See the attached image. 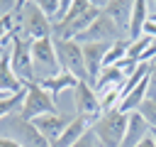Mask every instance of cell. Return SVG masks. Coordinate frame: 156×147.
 <instances>
[{
  "mask_svg": "<svg viewBox=\"0 0 156 147\" xmlns=\"http://www.w3.org/2000/svg\"><path fill=\"white\" fill-rule=\"evenodd\" d=\"M102 12V5L98 2H90V0H71V7L66 12V17L51 27V37L54 39H76L80 32H85L95 20L98 15Z\"/></svg>",
  "mask_w": 156,
  "mask_h": 147,
  "instance_id": "cell-1",
  "label": "cell"
},
{
  "mask_svg": "<svg viewBox=\"0 0 156 147\" xmlns=\"http://www.w3.org/2000/svg\"><path fill=\"white\" fill-rule=\"evenodd\" d=\"M127 123H129L127 113H119V110L102 113V118H98L93 123V132H95L100 147H119L124 140V132H127Z\"/></svg>",
  "mask_w": 156,
  "mask_h": 147,
  "instance_id": "cell-2",
  "label": "cell"
},
{
  "mask_svg": "<svg viewBox=\"0 0 156 147\" xmlns=\"http://www.w3.org/2000/svg\"><path fill=\"white\" fill-rule=\"evenodd\" d=\"M12 42V49H10V56H12V71L20 81L29 83V81H37V74H34V61H32V42L27 34H22V29L12 32L10 37Z\"/></svg>",
  "mask_w": 156,
  "mask_h": 147,
  "instance_id": "cell-3",
  "label": "cell"
},
{
  "mask_svg": "<svg viewBox=\"0 0 156 147\" xmlns=\"http://www.w3.org/2000/svg\"><path fill=\"white\" fill-rule=\"evenodd\" d=\"M24 91H27V96H24V103H22V110H20V120L32 123V120H34V118H39V115L61 113V110L56 108L54 98H51L44 88H39L34 81L24 83Z\"/></svg>",
  "mask_w": 156,
  "mask_h": 147,
  "instance_id": "cell-4",
  "label": "cell"
},
{
  "mask_svg": "<svg viewBox=\"0 0 156 147\" xmlns=\"http://www.w3.org/2000/svg\"><path fill=\"white\" fill-rule=\"evenodd\" d=\"M54 49H56V59H58L63 71L73 74L78 81H88V71H85V61H83V47L78 42L54 39Z\"/></svg>",
  "mask_w": 156,
  "mask_h": 147,
  "instance_id": "cell-5",
  "label": "cell"
},
{
  "mask_svg": "<svg viewBox=\"0 0 156 147\" xmlns=\"http://www.w3.org/2000/svg\"><path fill=\"white\" fill-rule=\"evenodd\" d=\"M20 29H22V34H27L29 39H44V37H51V22H49L46 15L39 10V2L27 0V2L22 5Z\"/></svg>",
  "mask_w": 156,
  "mask_h": 147,
  "instance_id": "cell-6",
  "label": "cell"
},
{
  "mask_svg": "<svg viewBox=\"0 0 156 147\" xmlns=\"http://www.w3.org/2000/svg\"><path fill=\"white\" fill-rule=\"evenodd\" d=\"M73 42H102V44H115V42H119V27L112 22V17L102 10L100 15H98V20L85 29V32H80Z\"/></svg>",
  "mask_w": 156,
  "mask_h": 147,
  "instance_id": "cell-7",
  "label": "cell"
},
{
  "mask_svg": "<svg viewBox=\"0 0 156 147\" xmlns=\"http://www.w3.org/2000/svg\"><path fill=\"white\" fill-rule=\"evenodd\" d=\"M73 103L80 118L88 120H98L100 115V98L95 96V88L88 81H78V86L73 88Z\"/></svg>",
  "mask_w": 156,
  "mask_h": 147,
  "instance_id": "cell-8",
  "label": "cell"
},
{
  "mask_svg": "<svg viewBox=\"0 0 156 147\" xmlns=\"http://www.w3.org/2000/svg\"><path fill=\"white\" fill-rule=\"evenodd\" d=\"M32 61H34V71L39 66H49V74H58L61 64L56 59V49H54V37H44V39H34L32 42Z\"/></svg>",
  "mask_w": 156,
  "mask_h": 147,
  "instance_id": "cell-9",
  "label": "cell"
},
{
  "mask_svg": "<svg viewBox=\"0 0 156 147\" xmlns=\"http://www.w3.org/2000/svg\"><path fill=\"white\" fill-rule=\"evenodd\" d=\"M83 47V61H85V71H88V83L95 86L100 71H102V61H105V54L110 49V44H102V42H85L80 44Z\"/></svg>",
  "mask_w": 156,
  "mask_h": 147,
  "instance_id": "cell-10",
  "label": "cell"
},
{
  "mask_svg": "<svg viewBox=\"0 0 156 147\" xmlns=\"http://www.w3.org/2000/svg\"><path fill=\"white\" fill-rule=\"evenodd\" d=\"M73 118H68V115H63V113H49V115H39V118H34L32 120V125L49 140V145L51 142H56L58 137H61V132L68 127V123H71Z\"/></svg>",
  "mask_w": 156,
  "mask_h": 147,
  "instance_id": "cell-11",
  "label": "cell"
},
{
  "mask_svg": "<svg viewBox=\"0 0 156 147\" xmlns=\"http://www.w3.org/2000/svg\"><path fill=\"white\" fill-rule=\"evenodd\" d=\"M34 83H37L39 88H44V91L54 98V96H58V93H63V91H68V88L73 91V88L78 86V78H76L73 74H68V71L61 69V71L54 74V76H39Z\"/></svg>",
  "mask_w": 156,
  "mask_h": 147,
  "instance_id": "cell-12",
  "label": "cell"
},
{
  "mask_svg": "<svg viewBox=\"0 0 156 147\" xmlns=\"http://www.w3.org/2000/svg\"><path fill=\"white\" fill-rule=\"evenodd\" d=\"M0 91L2 93H17L24 91V81H20L12 71V56L10 49H2L0 54Z\"/></svg>",
  "mask_w": 156,
  "mask_h": 147,
  "instance_id": "cell-13",
  "label": "cell"
},
{
  "mask_svg": "<svg viewBox=\"0 0 156 147\" xmlns=\"http://www.w3.org/2000/svg\"><path fill=\"white\" fill-rule=\"evenodd\" d=\"M93 120H88V118H80V115H76L71 123H68V127L61 132V137L56 140V142H51V147H73L85 132H88V125H90Z\"/></svg>",
  "mask_w": 156,
  "mask_h": 147,
  "instance_id": "cell-14",
  "label": "cell"
},
{
  "mask_svg": "<svg viewBox=\"0 0 156 147\" xmlns=\"http://www.w3.org/2000/svg\"><path fill=\"white\" fill-rule=\"evenodd\" d=\"M146 135H149V125H146V123H144V118L134 110V113H129L127 132H124V140H122V145H119V147H136Z\"/></svg>",
  "mask_w": 156,
  "mask_h": 147,
  "instance_id": "cell-15",
  "label": "cell"
},
{
  "mask_svg": "<svg viewBox=\"0 0 156 147\" xmlns=\"http://www.w3.org/2000/svg\"><path fill=\"white\" fill-rule=\"evenodd\" d=\"M149 20V7H146V0H134V7H132V17H129V39L136 42L139 37H144V24Z\"/></svg>",
  "mask_w": 156,
  "mask_h": 147,
  "instance_id": "cell-16",
  "label": "cell"
},
{
  "mask_svg": "<svg viewBox=\"0 0 156 147\" xmlns=\"http://www.w3.org/2000/svg\"><path fill=\"white\" fill-rule=\"evenodd\" d=\"M132 7H134V2H124V0H110V2H102V10L112 17V22H115L119 29H122V27L129 29Z\"/></svg>",
  "mask_w": 156,
  "mask_h": 147,
  "instance_id": "cell-17",
  "label": "cell"
},
{
  "mask_svg": "<svg viewBox=\"0 0 156 147\" xmlns=\"http://www.w3.org/2000/svg\"><path fill=\"white\" fill-rule=\"evenodd\" d=\"M12 123V127H20V135H22V140L27 142L24 147H51L49 145V140L32 125V123H27V120H20V118H12L10 120Z\"/></svg>",
  "mask_w": 156,
  "mask_h": 147,
  "instance_id": "cell-18",
  "label": "cell"
},
{
  "mask_svg": "<svg viewBox=\"0 0 156 147\" xmlns=\"http://www.w3.org/2000/svg\"><path fill=\"white\" fill-rule=\"evenodd\" d=\"M24 96L27 91H17V93H10L7 98L0 100V118H7L12 113H20L22 110V103H24Z\"/></svg>",
  "mask_w": 156,
  "mask_h": 147,
  "instance_id": "cell-19",
  "label": "cell"
},
{
  "mask_svg": "<svg viewBox=\"0 0 156 147\" xmlns=\"http://www.w3.org/2000/svg\"><path fill=\"white\" fill-rule=\"evenodd\" d=\"M151 42H154V37H149V34L139 37L136 42H129V47H127V59H129L132 64H139L141 54H144V51L151 47Z\"/></svg>",
  "mask_w": 156,
  "mask_h": 147,
  "instance_id": "cell-20",
  "label": "cell"
},
{
  "mask_svg": "<svg viewBox=\"0 0 156 147\" xmlns=\"http://www.w3.org/2000/svg\"><path fill=\"white\" fill-rule=\"evenodd\" d=\"M127 47H129V42H115V44H110V49H107V54H105V61H102V66H112V64H117V61H122V59H127Z\"/></svg>",
  "mask_w": 156,
  "mask_h": 147,
  "instance_id": "cell-21",
  "label": "cell"
},
{
  "mask_svg": "<svg viewBox=\"0 0 156 147\" xmlns=\"http://www.w3.org/2000/svg\"><path fill=\"white\" fill-rule=\"evenodd\" d=\"M136 113L144 118V123H146L149 127H156V96H146V98L141 100V105H139Z\"/></svg>",
  "mask_w": 156,
  "mask_h": 147,
  "instance_id": "cell-22",
  "label": "cell"
},
{
  "mask_svg": "<svg viewBox=\"0 0 156 147\" xmlns=\"http://www.w3.org/2000/svg\"><path fill=\"white\" fill-rule=\"evenodd\" d=\"M146 96H156V59L149 61V93Z\"/></svg>",
  "mask_w": 156,
  "mask_h": 147,
  "instance_id": "cell-23",
  "label": "cell"
},
{
  "mask_svg": "<svg viewBox=\"0 0 156 147\" xmlns=\"http://www.w3.org/2000/svg\"><path fill=\"white\" fill-rule=\"evenodd\" d=\"M93 140H95V132H93V130H88V132H85V135L73 145V147H93Z\"/></svg>",
  "mask_w": 156,
  "mask_h": 147,
  "instance_id": "cell-24",
  "label": "cell"
},
{
  "mask_svg": "<svg viewBox=\"0 0 156 147\" xmlns=\"http://www.w3.org/2000/svg\"><path fill=\"white\" fill-rule=\"evenodd\" d=\"M0 147H24V145L17 140H10V137H0Z\"/></svg>",
  "mask_w": 156,
  "mask_h": 147,
  "instance_id": "cell-25",
  "label": "cell"
},
{
  "mask_svg": "<svg viewBox=\"0 0 156 147\" xmlns=\"http://www.w3.org/2000/svg\"><path fill=\"white\" fill-rule=\"evenodd\" d=\"M136 147H156V140H154V137H151V132H149V135H146V137H144Z\"/></svg>",
  "mask_w": 156,
  "mask_h": 147,
  "instance_id": "cell-26",
  "label": "cell"
},
{
  "mask_svg": "<svg viewBox=\"0 0 156 147\" xmlns=\"http://www.w3.org/2000/svg\"><path fill=\"white\" fill-rule=\"evenodd\" d=\"M5 7H15V2H0V12H2ZM5 12H7V10H5Z\"/></svg>",
  "mask_w": 156,
  "mask_h": 147,
  "instance_id": "cell-27",
  "label": "cell"
},
{
  "mask_svg": "<svg viewBox=\"0 0 156 147\" xmlns=\"http://www.w3.org/2000/svg\"><path fill=\"white\" fill-rule=\"evenodd\" d=\"M149 22H154V24H156V12H154V15H149Z\"/></svg>",
  "mask_w": 156,
  "mask_h": 147,
  "instance_id": "cell-28",
  "label": "cell"
},
{
  "mask_svg": "<svg viewBox=\"0 0 156 147\" xmlns=\"http://www.w3.org/2000/svg\"><path fill=\"white\" fill-rule=\"evenodd\" d=\"M149 132H151V137H154V140H156V127H151V130H149Z\"/></svg>",
  "mask_w": 156,
  "mask_h": 147,
  "instance_id": "cell-29",
  "label": "cell"
},
{
  "mask_svg": "<svg viewBox=\"0 0 156 147\" xmlns=\"http://www.w3.org/2000/svg\"><path fill=\"white\" fill-rule=\"evenodd\" d=\"M7 96H10V93H2V91H0V100H2V98H7Z\"/></svg>",
  "mask_w": 156,
  "mask_h": 147,
  "instance_id": "cell-30",
  "label": "cell"
}]
</instances>
